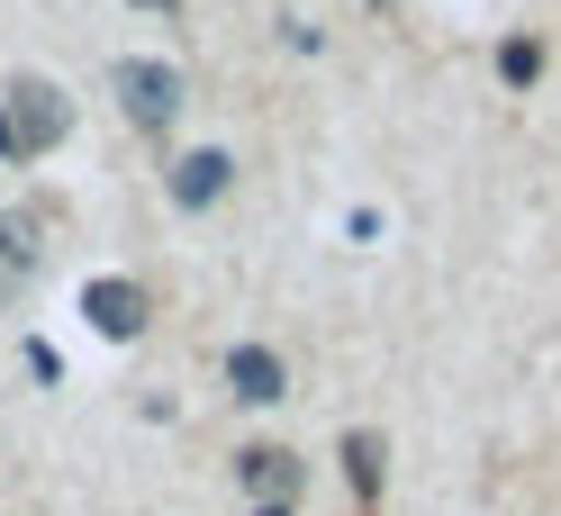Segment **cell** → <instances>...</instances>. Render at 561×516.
I'll use <instances>...</instances> for the list:
<instances>
[{
  "instance_id": "52a82bcc",
  "label": "cell",
  "mask_w": 561,
  "mask_h": 516,
  "mask_svg": "<svg viewBox=\"0 0 561 516\" xmlns=\"http://www.w3.org/2000/svg\"><path fill=\"white\" fill-rule=\"evenodd\" d=\"M227 381H236V399H280L290 371H280L272 344H236V354H227Z\"/></svg>"
},
{
  "instance_id": "3957f363",
  "label": "cell",
  "mask_w": 561,
  "mask_h": 516,
  "mask_svg": "<svg viewBox=\"0 0 561 516\" xmlns=\"http://www.w3.org/2000/svg\"><path fill=\"white\" fill-rule=\"evenodd\" d=\"M82 318H91V335L127 344V335H146V290H136V282H91L82 290Z\"/></svg>"
},
{
  "instance_id": "6da1fadb",
  "label": "cell",
  "mask_w": 561,
  "mask_h": 516,
  "mask_svg": "<svg viewBox=\"0 0 561 516\" xmlns=\"http://www.w3.org/2000/svg\"><path fill=\"white\" fill-rule=\"evenodd\" d=\"M110 100H118L146 136H163L172 118H182V73L154 64V55H127V64H110Z\"/></svg>"
},
{
  "instance_id": "7c38bea8",
  "label": "cell",
  "mask_w": 561,
  "mask_h": 516,
  "mask_svg": "<svg viewBox=\"0 0 561 516\" xmlns=\"http://www.w3.org/2000/svg\"><path fill=\"white\" fill-rule=\"evenodd\" d=\"M371 10H380V0H371Z\"/></svg>"
},
{
  "instance_id": "9c48e42d",
  "label": "cell",
  "mask_w": 561,
  "mask_h": 516,
  "mask_svg": "<svg viewBox=\"0 0 561 516\" xmlns=\"http://www.w3.org/2000/svg\"><path fill=\"white\" fill-rule=\"evenodd\" d=\"M499 73H507V82H535V73H543V55H535V37H516V46L499 55Z\"/></svg>"
},
{
  "instance_id": "8992f818",
  "label": "cell",
  "mask_w": 561,
  "mask_h": 516,
  "mask_svg": "<svg viewBox=\"0 0 561 516\" xmlns=\"http://www.w3.org/2000/svg\"><path fill=\"white\" fill-rule=\"evenodd\" d=\"M27 282H37V227L0 209V299H19Z\"/></svg>"
},
{
  "instance_id": "ba28073f",
  "label": "cell",
  "mask_w": 561,
  "mask_h": 516,
  "mask_svg": "<svg viewBox=\"0 0 561 516\" xmlns=\"http://www.w3.org/2000/svg\"><path fill=\"white\" fill-rule=\"evenodd\" d=\"M344 471H354L363 498H380V435H354V444H344Z\"/></svg>"
},
{
  "instance_id": "5b68a950",
  "label": "cell",
  "mask_w": 561,
  "mask_h": 516,
  "mask_svg": "<svg viewBox=\"0 0 561 516\" xmlns=\"http://www.w3.org/2000/svg\"><path fill=\"white\" fill-rule=\"evenodd\" d=\"M236 471H244V490H254L263 507H280V498L299 490V462L280 454V444H254V454H236Z\"/></svg>"
},
{
  "instance_id": "277c9868",
  "label": "cell",
  "mask_w": 561,
  "mask_h": 516,
  "mask_svg": "<svg viewBox=\"0 0 561 516\" xmlns=\"http://www.w3.org/2000/svg\"><path fill=\"white\" fill-rule=\"evenodd\" d=\"M227 154L218 146H199V154H182V163H172V209H208V199H218L227 191Z\"/></svg>"
},
{
  "instance_id": "7a4b0ae2",
  "label": "cell",
  "mask_w": 561,
  "mask_h": 516,
  "mask_svg": "<svg viewBox=\"0 0 561 516\" xmlns=\"http://www.w3.org/2000/svg\"><path fill=\"white\" fill-rule=\"evenodd\" d=\"M0 127H10V146L19 154H46V146H64L73 136V100H64L55 82H10V110H0Z\"/></svg>"
},
{
  "instance_id": "30bf717a",
  "label": "cell",
  "mask_w": 561,
  "mask_h": 516,
  "mask_svg": "<svg viewBox=\"0 0 561 516\" xmlns=\"http://www.w3.org/2000/svg\"><path fill=\"white\" fill-rule=\"evenodd\" d=\"M136 10H172V0H136Z\"/></svg>"
},
{
  "instance_id": "8fae6325",
  "label": "cell",
  "mask_w": 561,
  "mask_h": 516,
  "mask_svg": "<svg viewBox=\"0 0 561 516\" xmlns=\"http://www.w3.org/2000/svg\"><path fill=\"white\" fill-rule=\"evenodd\" d=\"M254 516H290V507H254Z\"/></svg>"
}]
</instances>
